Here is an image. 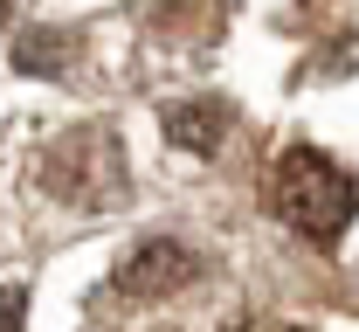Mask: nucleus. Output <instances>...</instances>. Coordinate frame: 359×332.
Returning <instances> with one entry per match:
<instances>
[{
    "mask_svg": "<svg viewBox=\"0 0 359 332\" xmlns=\"http://www.w3.org/2000/svg\"><path fill=\"white\" fill-rule=\"evenodd\" d=\"M222 132H228V104H215V97H194V104L166 111V139L187 145V152H215Z\"/></svg>",
    "mask_w": 359,
    "mask_h": 332,
    "instance_id": "obj_4",
    "label": "nucleus"
},
{
    "mask_svg": "<svg viewBox=\"0 0 359 332\" xmlns=\"http://www.w3.org/2000/svg\"><path fill=\"white\" fill-rule=\"evenodd\" d=\"M7 7H14V0H0V14H7Z\"/></svg>",
    "mask_w": 359,
    "mask_h": 332,
    "instance_id": "obj_6",
    "label": "nucleus"
},
{
    "mask_svg": "<svg viewBox=\"0 0 359 332\" xmlns=\"http://www.w3.org/2000/svg\"><path fill=\"white\" fill-rule=\"evenodd\" d=\"M42 187L69 208H111L125 201V152L111 132H69L48 145L42 159Z\"/></svg>",
    "mask_w": 359,
    "mask_h": 332,
    "instance_id": "obj_2",
    "label": "nucleus"
},
{
    "mask_svg": "<svg viewBox=\"0 0 359 332\" xmlns=\"http://www.w3.org/2000/svg\"><path fill=\"white\" fill-rule=\"evenodd\" d=\"M201 277V256L194 249H180V242H145L132 249L125 263H118V291L125 298H152V291H180Z\"/></svg>",
    "mask_w": 359,
    "mask_h": 332,
    "instance_id": "obj_3",
    "label": "nucleus"
},
{
    "mask_svg": "<svg viewBox=\"0 0 359 332\" xmlns=\"http://www.w3.org/2000/svg\"><path fill=\"white\" fill-rule=\"evenodd\" d=\"M21 319H28V291L0 284V332H21Z\"/></svg>",
    "mask_w": 359,
    "mask_h": 332,
    "instance_id": "obj_5",
    "label": "nucleus"
},
{
    "mask_svg": "<svg viewBox=\"0 0 359 332\" xmlns=\"http://www.w3.org/2000/svg\"><path fill=\"white\" fill-rule=\"evenodd\" d=\"M269 208L304 242H339L346 222L359 215V187H353V173L339 159H325L318 145H290L269 166Z\"/></svg>",
    "mask_w": 359,
    "mask_h": 332,
    "instance_id": "obj_1",
    "label": "nucleus"
}]
</instances>
